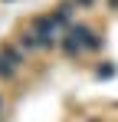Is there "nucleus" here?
<instances>
[{
    "mask_svg": "<svg viewBox=\"0 0 118 122\" xmlns=\"http://www.w3.org/2000/svg\"><path fill=\"white\" fill-rule=\"evenodd\" d=\"M0 116H3V99H0Z\"/></svg>",
    "mask_w": 118,
    "mask_h": 122,
    "instance_id": "9b49d317",
    "label": "nucleus"
},
{
    "mask_svg": "<svg viewBox=\"0 0 118 122\" xmlns=\"http://www.w3.org/2000/svg\"><path fill=\"white\" fill-rule=\"evenodd\" d=\"M72 3H76V10H92L95 7V0H72Z\"/></svg>",
    "mask_w": 118,
    "mask_h": 122,
    "instance_id": "1a4fd4ad",
    "label": "nucleus"
},
{
    "mask_svg": "<svg viewBox=\"0 0 118 122\" xmlns=\"http://www.w3.org/2000/svg\"><path fill=\"white\" fill-rule=\"evenodd\" d=\"M0 56H3V60L10 63L13 69H20V66L26 63V53H23L20 46H13V43H0Z\"/></svg>",
    "mask_w": 118,
    "mask_h": 122,
    "instance_id": "20e7f679",
    "label": "nucleus"
},
{
    "mask_svg": "<svg viewBox=\"0 0 118 122\" xmlns=\"http://www.w3.org/2000/svg\"><path fill=\"white\" fill-rule=\"evenodd\" d=\"M13 76H17V69H13V66H10V63L3 60V56H0V79L7 82V79H13Z\"/></svg>",
    "mask_w": 118,
    "mask_h": 122,
    "instance_id": "0eeeda50",
    "label": "nucleus"
},
{
    "mask_svg": "<svg viewBox=\"0 0 118 122\" xmlns=\"http://www.w3.org/2000/svg\"><path fill=\"white\" fill-rule=\"evenodd\" d=\"M95 76H98V79H112V76H115V66H98Z\"/></svg>",
    "mask_w": 118,
    "mask_h": 122,
    "instance_id": "6e6552de",
    "label": "nucleus"
},
{
    "mask_svg": "<svg viewBox=\"0 0 118 122\" xmlns=\"http://www.w3.org/2000/svg\"><path fill=\"white\" fill-rule=\"evenodd\" d=\"M72 10H76V3H72V0H62V3H59L49 17H53V23H56L59 30H69V26L76 23V20H72Z\"/></svg>",
    "mask_w": 118,
    "mask_h": 122,
    "instance_id": "7ed1b4c3",
    "label": "nucleus"
},
{
    "mask_svg": "<svg viewBox=\"0 0 118 122\" xmlns=\"http://www.w3.org/2000/svg\"><path fill=\"white\" fill-rule=\"evenodd\" d=\"M30 30L36 33V40H39V50H56L59 46V26L53 23V17L49 13H43V17H33L30 20Z\"/></svg>",
    "mask_w": 118,
    "mask_h": 122,
    "instance_id": "f257e3e1",
    "label": "nucleus"
},
{
    "mask_svg": "<svg viewBox=\"0 0 118 122\" xmlns=\"http://www.w3.org/2000/svg\"><path fill=\"white\" fill-rule=\"evenodd\" d=\"M89 122H102V119H89Z\"/></svg>",
    "mask_w": 118,
    "mask_h": 122,
    "instance_id": "f8f14e48",
    "label": "nucleus"
},
{
    "mask_svg": "<svg viewBox=\"0 0 118 122\" xmlns=\"http://www.w3.org/2000/svg\"><path fill=\"white\" fill-rule=\"evenodd\" d=\"M108 7H112V10H118V0H108Z\"/></svg>",
    "mask_w": 118,
    "mask_h": 122,
    "instance_id": "9d476101",
    "label": "nucleus"
},
{
    "mask_svg": "<svg viewBox=\"0 0 118 122\" xmlns=\"http://www.w3.org/2000/svg\"><path fill=\"white\" fill-rule=\"evenodd\" d=\"M17 43H20V50H23V53L39 50V40H36V33H33V30H23V33L17 36Z\"/></svg>",
    "mask_w": 118,
    "mask_h": 122,
    "instance_id": "423d86ee",
    "label": "nucleus"
},
{
    "mask_svg": "<svg viewBox=\"0 0 118 122\" xmlns=\"http://www.w3.org/2000/svg\"><path fill=\"white\" fill-rule=\"evenodd\" d=\"M66 33H72V36H76V40L82 43V50H92V53L105 46V40L98 36V33H95V30H92V26H85V23H72V26L66 30Z\"/></svg>",
    "mask_w": 118,
    "mask_h": 122,
    "instance_id": "f03ea898",
    "label": "nucleus"
},
{
    "mask_svg": "<svg viewBox=\"0 0 118 122\" xmlns=\"http://www.w3.org/2000/svg\"><path fill=\"white\" fill-rule=\"evenodd\" d=\"M59 46H62V53H66L69 60H76L79 53H85V50H82V43H79L76 36H72V33H62V40H59Z\"/></svg>",
    "mask_w": 118,
    "mask_h": 122,
    "instance_id": "39448f33",
    "label": "nucleus"
}]
</instances>
